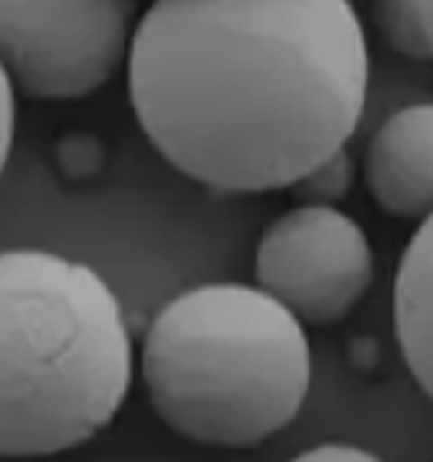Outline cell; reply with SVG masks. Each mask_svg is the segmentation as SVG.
I'll return each instance as SVG.
<instances>
[{
	"mask_svg": "<svg viewBox=\"0 0 433 462\" xmlns=\"http://www.w3.org/2000/svg\"><path fill=\"white\" fill-rule=\"evenodd\" d=\"M139 19V0H0L3 75L24 98H86L128 59Z\"/></svg>",
	"mask_w": 433,
	"mask_h": 462,
	"instance_id": "277c9868",
	"label": "cell"
},
{
	"mask_svg": "<svg viewBox=\"0 0 433 462\" xmlns=\"http://www.w3.org/2000/svg\"><path fill=\"white\" fill-rule=\"evenodd\" d=\"M375 274L364 229L336 205L303 202L272 221L255 250L258 284L306 324L340 322Z\"/></svg>",
	"mask_w": 433,
	"mask_h": 462,
	"instance_id": "5b68a950",
	"label": "cell"
},
{
	"mask_svg": "<svg viewBox=\"0 0 433 462\" xmlns=\"http://www.w3.org/2000/svg\"><path fill=\"white\" fill-rule=\"evenodd\" d=\"M375 205L396 218L433 216V101L393 112L364 152Z\"/></svg>",
	"mask_w": 433,
	"mask_h": 462,
	"instance_id": "8992f818",
	"label": "cell"
},
{
	"mask_svg": "<svg viewBox=\"0 0 433 462\" xmlns=\"http://www.w3.org/2000/svg\"><path fill=\"white\" fill-rule=\"evenodd\" d=\"M300 460H375V455H370L362 447L345 444V441H325V444H317L309 452H303Z\"/></svg>",
	"mask_w": 433,
	"mask_h": 462,
	"instance_id": "30bf717a",
	"label": "cell"
},
{
	"mask_svg": "<svg viewBox=\"0 0 433 462\" xmlns=\"http://www.w3.org/2000/svg\"><path fill=\"white\" fill-rule=\"evenodd\" d=\"M393 327L401 356L433 402V216L407 242L393 279Z\"/></svg>",
	"mask_w": 433,
	"mask_h": 462,
	"instance_id": "52a82bcc",
	"label": "cell"
},
{
	"mask_svg": "<svg viewBox=\"0 0 433 462\" xmlns=\"http://www.w3.org/2000/svg\"><path fill=\"white\" fill-rule=\"evenodd\" d=\"M373 24L385 46L412 61H433V0H373Z\"/></svg>",
	"mask_w": 433,
	"mask_h": 462,
	"instance_id": "ba28073f",
	"label": "cell"
},
{
	"mask_svg": "<svg viewBox=\"0 0 433 462\" xmlns=\"http://www.w3.org/2000/svg\"><path fill=\"white\" fill-rule=\"evenodd\" d=\"M367 83L351 0H152L128 53L149 143L226 194L292 189L343 152Z\"/></svg>",
	"mask_w": 433,
	"mask_h": 462,
	"instance_id": "6da1fadb",
	"label": "cell"
},
{
	"mask_svg": "<svg viewBox=\"0 0 433 462\" xmlns=\"http://www.w3.org/2000/svg\"><path fill=\"white\" fill-rule=\"evenodd\" d=\"M303 319L261 284L216 282L168 300L142 346L146 399L181 439L250 449L303 410L311 346Z\"/></svg>",
	"mask_w": 433,
	"mask_h": 462,
	"instance_id": "3957f363",
	"label": "cell"
},
{
	"mask_svg": "<svg viewBox=\"0 0 433 462\" xmlns=\"http://www.w3.org/2000/svg\"><path fill=\"white\" fill-rule=\"evenodd\" d=\"M134 383L123 306L91 266L38 247L0 258V455L78 449L120 415Z\"/></svg>",
	"mask_w": 433,
	"mask_h": 462,
	"instance_id": "7a4b0ae2",
	"label": "cell"
},
{
	"mask_svg": "<svg viewBox=\"0 0 433 462\" xmlns=\"http://www.w3.org/2000/svg\"><path fill=\"white\" fill-rule=\"evenodd\" d=\"M351 184H354V162L343 149V152L333 154L327 162H322L317 171H311L303 181H298L292 189L300 197V202L336 205L337 199H343L348 194Z\"/></svg>",
	"mask_w": 433,
	"mask_h": 462,
	"instance_id": "9c48e42d",
	"label": "cell"
}]
</instances>
